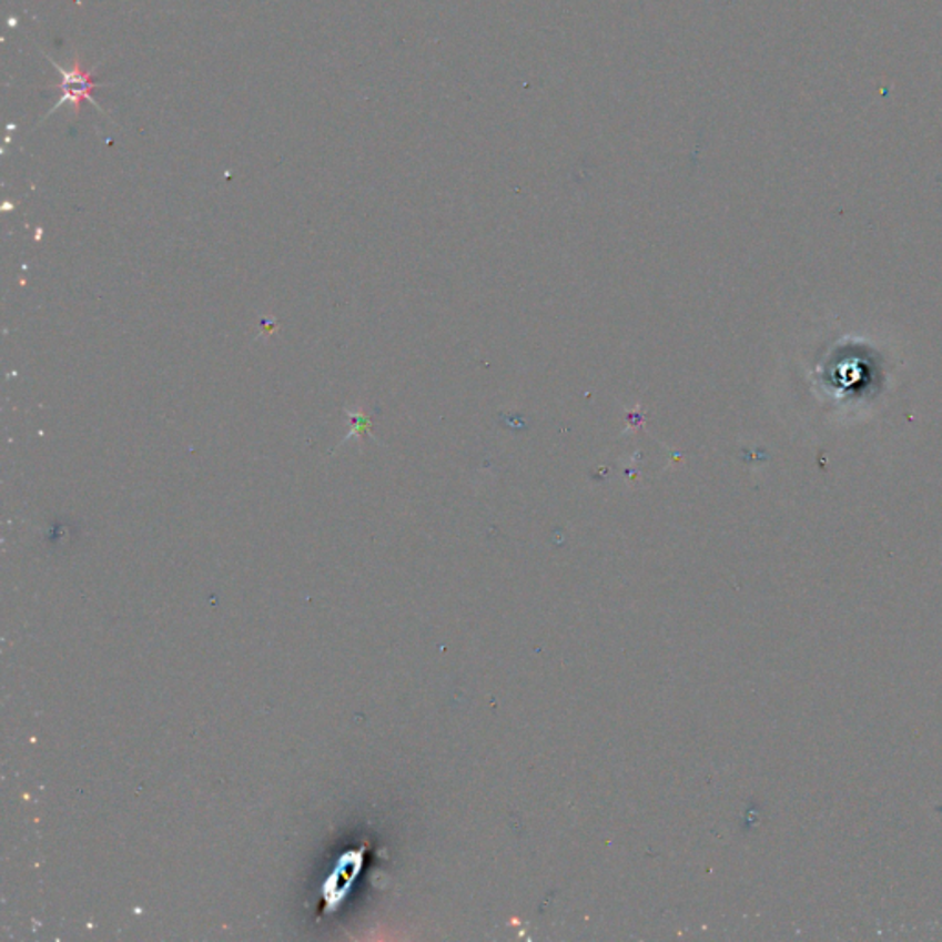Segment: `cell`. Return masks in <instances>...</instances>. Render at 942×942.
Segmentation results:
<instances>
[{"label":"cell","instance_id":"6da1fadb","mask_svg":"<svg viewBox=\"0 0 942 942\" xmlns=\"http://www.w3.org/2000/svg\"><path fill=\"white\" fill-rule=\"evenodd\" d=\"M50 63H52V65L55 67V71L61 74V98L58 100V103H55L54 109H52L47 117L54 113L55 109H60L61 105H65L67 102H71L75 114L81 113V103L83 102L92 103V105H97V108L102 111V108L98 105L97 100L92 98V92H94L97 87L102 85V81L94 80V75L81 67L80 60L74 61V65H72L71 71H65V69L58 65L54 60H50Z\"/></svg>","mask_w":942,"mask_h":942}]
</instances>
